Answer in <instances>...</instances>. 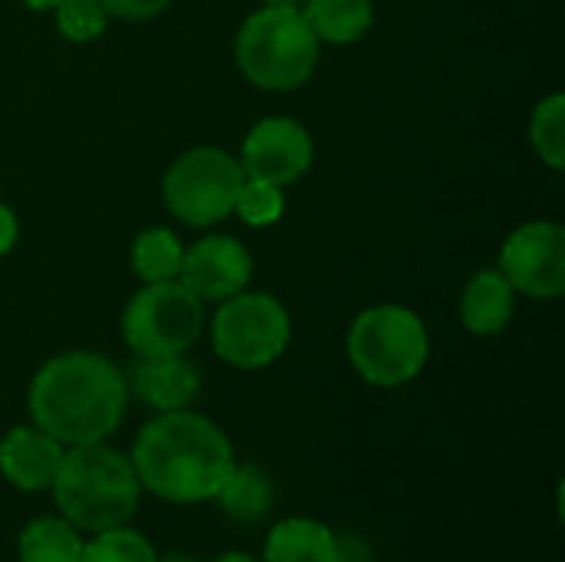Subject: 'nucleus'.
Returning a JSON list of instances; mask_svg holds the SVG:
<instances>
[{"label": "nucleus", "mask_w": 565, "mask_h": 562, "mask_svg": "<svg viewBox=\"0 0 565 562\" xmlns=\"http://www.w3.org/2000/svg\"><path fill=\"white\" fill-rule=\"evenodd\" d=\"M126 374L96 351L50 358L30 381L26 407L40 431L63 447L106 441L126 414Z\"/></svg>", "instance_id": "2"}, {"label": "nucleus", "mask_w": 565, "mask_h": 562, "mask_svg": "<svg viewBox=\"0 0 565 562\" xmlns=\"http://www.w3.org/2000/svg\"><path fill=\"white\" fill-rule=\"evenodd\" d=\"M129 460L142 490L179 507L215 500L235 467L222 427L189 407L156 414L136 434Z\"/></svg>", "instance_id": "1"}, {"label": "nucleus", "mask_w": 565, "mask_h": 562, "mask_svg": "<svg viewBox=\"0 0 565 562\" xmlns=\"http://www.w3.org/2000/svg\"><path fill=\"white\" fill-rule=\"evenodd\" d=\"M530 139H533V149L540 152V159L550 166V169H563L565 166V96L563 93H553L546 96L533 119H530Z\"/></svg>", "instance_id": "20"}, {"label": "nucleus", "mask_w": 565, "mask_h": 562, "mask_svg": "<svg viewBox=\"0 0 565 562\" xmlns=\"http://www.w3.org/2000/svg\"><path fill=\"white\" fill-rule=\"evenodd\" d=\"M291 341V318L285 305L265 291H238L225 298L212 318L215 354L242 371L275 364Z\"/></svg>", "instance_id": "6"}, {"label": "nucleus", "mask_w": 565, "mask_h": 562, "mask_svg": "<svg viewBox=\"0 0 565 562\" xmlns=\"http://www.w3.org/2000/svg\"><path fill=\"white\" fill-rule=\"evenodd\" d=\"M79 562H156V553L142 533L129 527H113V530L93 533V540L83 543Z\"/></svg>", "instance_id": "21"}, {"label": "nucleus", "mask_w": 565, "mask_h": 562, "mask_svg": "<svg viewBox=\"0 0 565 562\" xmlns=\"http://www.w3.org/2000/svg\"><path fill=\"white\" fill-rule=\"evenodd\" d=\"M321 43L301 20L298 0H268L235 36V63L248 83L271 93L298 89L318 66Z\"/></svg>", "instance_id": "4"}, {"label": "nucleus", "mask_w": 565, "mask_h": 562, "mask_svg": "<svg viewBox=\"0 0 565 562\" xmlns=\"http://www.w3.org/2000/svg\"><path fill=\"white\" fill-rule=\"evenodd\" d=\"M23 7H30V10H53L60 0H20Z\"/></svg>", "instance_id": "27"}, {"label": "nucleus", "mask_w": 565, "mask_h": 562, "mask_svg": "<svg viewBox=\"0 0 565 562\" xmlns=\"http://www.w3.org/2000/svg\"><path fill=\"white\" fill-rule=\"evenodd\" d=\"M500 272L513 285L540 301H553L565 291V229L559 222H526L500 248Z\"/></svg>", "instance_id": "9"}, {"label": "nucleus", "mask_w": 565, "mask_h": 562, "mask_svg": "<svg viewBox=\"0 0 565 562\" xmlns=\"http://www.w3.org/2000/svg\"><path fill=\"white\" fill-rule=\"evenodd\" d=\"M106 7L109 17H119V20H149V17H159L172 0H99Z\"/></svg>", "instance_id": "24"}, {"label": "nucleus", "mask_w": 565, "mask_h": 562, "mask_svg": "<svg viewBox=\"0 0 565 562\" xmlns=\"http://www.w3.org/2000/svg\"><path fill=\"white\" fill-rule=\"evenodd\" d=\"M156 562H195V560H189V556H169V560H156Z\"/></svg>", "instance_id": "29"}, {"label": "nucleus", "mask_w": 565, "mask_h": 562, "mask_svg": "<svg viewBox=\"0 0 565 562\" xmlns=\"http://www.w3.org/2000/svg\"><path fill=\"white\" fill-rule=\"evenodd\" d=\"M20 562H79L83 540L63 517H36L17 537Z\"/></svg>", "instance_id": "18"}, {"label": "nucleus", "mask_w": 565, "mask_h": 562, "mask_svg": "<svg viewBox=\"0 0 565 562\" xmlns=\"http://www.w3.org/2000/svg\"><path fill=\"white\" fill-rule=\"evenodd\" d=\"M182 242L169 229H146L132 242V272L152 285V282H172L182 268Z\"/></svg>", "instance_id": "19"}, {"label": "nucleus", "mask_w": 565, "mask_h": 562, "mask_svg": "<svg viewBox=\"0 0 565 562\" xmlns=\"http://www.w3.org/2000/svg\"><path fill=\"white\" fill-rule=\"evenodd\" d=\"M60 460H63V444L53 441L36 424L13 427L0 441V474L10 487H17L23 494L50 490Z\"/></svg>", "instance_id": "13"}, {"label": "nucleus", "mask_w": 565, "mask_h": 562, "mask_svg": "<svg viewBox=\"0 0 565 562\" xmlns=\"http://www.w3.org/2000/svg\"><path fill=\"white\" fill-rule=\"evenodd\" d=\"M252 255L232 235H209L182 252L179 282L202 301H225L248 288Z\"/></svg>", "instance_id": "11"}, {"label": "nucleus", "mask_w": 565, "mask_h": 562, "mask_svg": "<svg viewBox=\"0 0 565 562\" xmlns=\"http://www.w3.org/2000/svg\"><path fill=\"white\" fill-rule=\"evenodd\" d=\"M242 182L245 172L238 159L215 146H199L169 166L162 179V199L179 222L205 229L235 212Z\"/></svg>", "instance_id": "7"}, {"label": "nucleus", "mask_w": 565, "mask_h": 562, "mask_svg": "<svg viewBox=\"0 0 565 562\" xmlns=\"http://www.w3.org/2000/svg\"><path fill=\"white\" fill-rule=\"evenodd\" d=\"M315 162V142L298 119L268 116L242 142V172L248 179H265L271 185L298 182Z\"/></svg>", "instance_id": "10"}, {"label": "nucleus", "mask_w": 565, "mask_h": 562, "mask_svg": "<svg viewBox=\"0 0 565 562\" xmlns=\"http://www.w3.org/2000/svg\"><path fill=\"white\" fill-rule=\"evenodd\" d=\"M513 285L503 278L500 268H483L477 272L463 295H460V321L470 335L477 338H493L500 331H507V325L513 321L516 301H513Z\"/></svg>", "instance_id": "14"}, {"label": "nucleus", "mask_w": 565, "mask_h": 562, "mask_svg": "<svg viewBox=\"0 0 565 562\" xmlns=\"http://www.w3.org/2000/svg\"><path fill=\"white\" fill-rule=\"evenodd\" d=\"M430 358V335L417 311L404 305H374L348 331V361L374 388L411 384Z\"/></svg>", "instance_id": "5"}, {"label": "nucleus", "mask_w": 565, "mask_h": 562, "mask_svg": "<svg viewBox=\"0 0 565 562\" xmlns=\"http://www.w3.org/2000/svg\"><path fill=\"white\" fill-rule=\"evenodd\" d=\"M338 562H374V553L364 537L338 533Z\"/></svg>", "instance_id": "25"}, {"label": "nucleus", "mask_w": 565, "mask_h": 562, "mask_svg": "<svg viewBox=\"0 0 565 562\" xmlns=\"http://www.w3.org/2000/svg\"><path fill=\"white\" fill-rule=\"evenodd\" d=\"M199 388L202 378L185 354H146L129 368L126 378V391L159 414L185 411L195 401Z\"/></svg>", "instance_id": "12"}, {"label": "nucleus", "mask_w": 565, "mask_h": 562, "mask_svg": "<svg viewBox=\"0 0 565 562\" xmlns=\"http://www.w3.org/2000/svg\"><path fill=\"white\" fill-rule=\"evenodd\" d=\"M50 494L66 523L86 533H103L132 520L142 484L132 460L99 441L63 450Z\"/></svg>", "instance_id": "3"}, {"label": "nucleus", "mask_w": 565, "mask_h": 562, "mask_svg": "<svg viewBox=\"0 0 565 562\" xmlns=\"http://www.w3.org/2000/svg\"><path fill=\"white\" fill-rule=\"evenodd\" d=\"M265 562H338V533L321 520L288 517L268 533Z\"/></svg>", "instance_id": "15"}, {"label": "nucleus", "mask_w": 565, "mask_h": 562, "mask_svg": "<svg viewBox=\"0 0 565 562\" xmlns=\"http://www.w3.org/2000/svg\"><path fill=\"white\" fill-rule=\"evenodd\" d=\"M301 20L318 36V43H354L367 36L374 26V3L371 0H305Z\"/></svg>", "instance_id": "16"}, {"label": "nucleus", "mask_w": 565, "mask_h": 562, "mask_svg": "<svg viewBox=\"0 0 565 562\" xmlns=\"http://www.w3.org/2000/svg\"><path fill=\"white\" fill-rule=\"evenodd\" d=\"M17 215L0 202V255H7L17 245Z\"/></svg>", "instance_id": "26"}, {"label": "nucleus", "mask_w": 565, "mask_h": 562, "mask_svg": "<svg viewBox=\"0 0 565 562\" xmlns=\"http://www.w3.org/2000/svg\"><path fill=\"white\" fill-rule=\"evenodd\" d=\"M212 562H258V560H252V556H245V553H225V556H218V560H212Z\"/></svg>", "instance_id": "28"}, {"label": "nucleus", "mask_w": 565, "mask_h": 562, "mask_svg": "<svg viewBox=\"0 0 565 562\" xmlns=\"http://www.w3.org/2000/svg\"><path fill=\"white\" fill-rule=\"evenodd\" d=\"M235 212L252 229L275 225L285 215V192H281V185H271L265 179H248L245 176V182L238 189V199H235Z\"/></svg>", "instance_id": "22"}, {"label": "nucleus", "mask_w": 565, "mask_h": 562, "mask_svg": "<svg viewBox=\"0 0 565 562\" xmlns=\"http://www.w3.org/2000/svg\"><path fill=\"white\" fill-rule=\"evenodd\" d=\"M205 325L202 298L179 278L152 282L136 291L122 311V341L139 354H185Z\"/></svg>", "instance_id": "8"}, {"label": "nucleus", "mask_w": 565, "mask_h": 562, "mask_svg": "<svg viewBox=\"0 0 565 562\" xmlns=\"http://www.w3.org/2000/svg\"><path fill=\"white\" fill-rule=\"evenodd\" d=\"M215 500L235 523H258L275 507V484L258 464H235Z\"/></svg>", "instance_id": "17"}, {"label": "nucleus", "mask_w": 565, "mask_h": 562, "mask_svg": "<svg viewBox=\"0 0 565 562\" xmlns=\"http://www.w3.org/2000/svg\"><path fill=\"white\" fill-rule=\"evenodd\" d=\"M53 13L60 33L73 43H89L103 36V30L109 26V13L99 0H60Z\"/></svg>", "instance_id": "23"}]
</instances>
